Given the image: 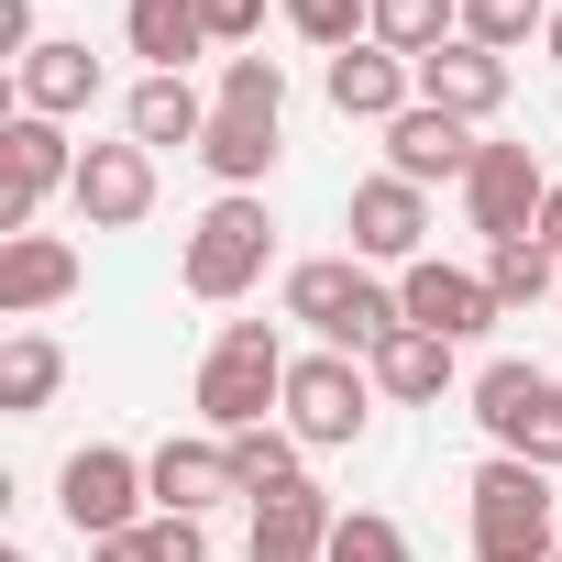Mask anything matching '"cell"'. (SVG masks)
<instances>
[{
  "label": "cell",
  "instance_id": "1",
  "mask_svg": "<svg viewBox=\"0 0 562 562\" xmlns=\"http://www.w3.org/2000/svg\"><path fill=\"white\" fill-rule=\"evenodd\" d=\"M288 321H310L331 353H375L386 331H408V310L375 288L364 265H342V254H321V265H299V276H288Z\"/></svg>",
  "mask_w": 562,
  "mask_h": 562
},
{
  "label": "cell",
  "instance_id": "33",
  "mask_svg": "<svg viewBox=\"0 0 562 562\" xmlns=\"http://www.w3.org/2000/svg\"><path fill=\"white\" fill-rule=\"evenodd\" d=\"M199 23H210V45H254L265 34V0H199Z\"/></svg>",
  "mask_w": 562,
  "mask_h": 562
},
{
  "label": "cell",
  "instance_id": "37",
  "mask_svg": "<svg viewBox=\"0 0 562 562\" xmlns=\"http://www.w3.org/2000/svg\"><path fill=\"white\" fill-rule=\"evenodd\" d=\"M0 562H23V551H0Z\"/></svg>",
  "mask_w": 562,
  "mask_h": 562
},
{
  "label": "cell",
  "instance_id": "29",
  "mask_svg": "<svg viewBox=\"0 0 562 562\" xmlns=\"http://www.w3.org/2000/svg\"><path fill=\"white\" fill-rule=\"evenodd\" d=\"M331 562H408V529L375 518V507H353V518L331 529Z\"/></svg>",
  "mask_w": 562,
  "mask_h": 562
},
{
  "label": "cell",
  "instance_id": "23",
  "mask_svg": "<svg viewBox=\"0 0 562 562\" xmlns=\"http://www.w3.org/2000/svg\"><path fill=\"white\" fill-rule=\"evenodd\" d=\"M375 386L386 397H441L452 386V342L441 331H386L375 342Z\"/></svg>",
  "mask_w": 562,
  "mask_h": 562
},
{
  "label": "cell",
  "instance_id": "21",
  "mask_svg": "<svg viewBox=\"0 0 562 562\" xmlns=\"http://www.w3.org/2000/svg\"><path fill=\"white\" fill-rule=\"evenodd\" d=\"M221 452H232V485H243L254 507L288 496V485H310V474H299V430H276V419H265V430H232Z\"/></svg>",
  "mask_w": 562,
  "mask_h": 562
},
{
  "label": "cell",
  "instance_id": "8",
  "mask_svg": "<svg viewBox=\"0 0 562 562\" xmlns=\"http://www.w3.org/2000/svg\"><path fill=\"white\" fill-rule=\"evenodd\" d=\"M540 166H529V144H485L474 155V177H463V210H474V232L485 243H518V232H540Z\"/></svg>",
  "mask_w": 562,
  "mask_h": 562
},
{
  "label": "cell",
  "instance_id": "2",
  "mask_svg": "<svg viewBox=\"0 0 562 562\" xmlns=\"http://www.w3.org/2000/svg\"><path fill=\"white\" fill-rule=\"evenodd\" d=\"M551 518H562V496L540 485V463H485L474 474V562H562L551 551Z\"/></svg>",
  "mask_w": 562,
  "mask_h": 562
},
{
  "label": "cell",
  "instance_id": "16",
  "mask_svg": "<svg viewBox=\"0 0 562 562\" xmlns=\"http://www.w3.org/2000/svg\"><path fill=\"white\" fill-rule=\"evenodd\" d=\"M331 496L321 485H288V496H265L254 507V562H331Z\"/></svg>",
  "mask_w": 562,
  "mask_h": 562
},
{
  "label": "cell",
  "instance_id": "31",
  "mask_svg": "<svg viewBox=\"0 0 562 562\" xmlns=\"http://www.w3.org/2000/svg\"><path fill=\"white\" fill-rule=\"evenodd\" d=\"M529 23H540V0H463V45H496L507 56Z\"/></svg>",
  "mask_w": 562,
  "mask_h": 562
},
{
  "label": "cell",
  "instance_id": "25",
  "mask_svg": "<svg viewBox=\"0 0 562 562\" xmlns=\"http://www.w3.org/2000/svg\"><path fill=\"white\" fill-rule=\"evenodd\" d=\"M56 375H67V353H56L45 331H12V342H0V408H12V419H34V408L56 397Z\"/></svg>",
  "mask_w": 562,
  "mask_h": 562
},
{
  "label": "cell",
  "instance_id": "11",
  "mask_svg": "<svg viewBox=\"0 0 562 562\" xmlns=\"http://www.w3.org/2000/svg\"><path fill=\"white\" fill-rule=\"evenodd\" d=\"M155 210V155L144 144H89L78 155V221L89 232H133Z\"/></svg>",
  "mask_w": 562,
  "mask_h": 562
},
{
  "label": "cell",
  "instance_id": "7",
  "mask_svg": "<svg viewBox=\"0 0 562 562\" xmlns=\"http://www.w3.org/2000/svg\"><path fill=\"white\" fill-rule=\"evenodd\" d=\"M133 496H155V485H144V463L111 452V441L67 452V474H56V507H67L78 540H122V529H133Z\"/></svg>",
  "mask_w": 562,
  "mask_h": 562
},
{
  "label": "cell",
  "instance_id": "15",
  "mask_svg": "<svg viewBox=\"0 0 562 562\" xmlns=\"http://www.w3.org/2000/svg\"><path fill=\"white\" fill-rule=\"evenodd\" d=\"M419 232H430V199H419L408 177H364V188H353V254L419 265Z\"/></svg>",
  "mask_w": 562,
  "mask_h": 562
},
{
  "label": "cell",
  "instance_id": "14",
  "mask_svg": "<svg viewBox=\"0 0 562 562\" xmlns=\"http://www.w3.org/2000/svg\"><path fill=\"white\" fill-rule=\"evenodd\" d=\"M408 89H419V67H408L397 45H342V56H331V111H342V122H397Z\"/></svg>",
  "mask_w": 562,
  "mask_h": 562
},
{
  "label": "cell",
  "instance_id": "20",
  "mask_svg": "<svg viewBox=\"0 0 562 562\" xmlns=\"http://www.w3.org/2000/svg\"><path fill=\"white\" fill-rule=\"evenodd\" d=\"M89 100H100V56L89 45H34L23 56V111L56 122V111H89Z\"/></svg>",
  "mask_w": 562,
  "mask_h": 562
},
{
  "label": "cell",
  "instance_id": "4",
  "mask_svg": "<svg viewBox=\"0 0 562 562\" xmlns=\"http://www.w3.org/2000/svg\"><path fill=\"white\" fill-rule=\"evenodd\" d=\"M474 419L507 463H562V375L540 364H485L474 375Z\"/></svg>",
  "mask_w": 562,
  "mask_h": 562
},
{
  "label": "cell",
  "instance_id": "19",
  "mask_svg": "<svg viewBox=\"0 0 562 562\" xmlns=\"http://www.w3.org/2000/svg\"><path fill=\"white\" fill-rule=\"evenodd\" d=\"M122 34H133V56H155V78H188V56L210 45L199 0H122Z\"/></svg>",
  "mask_w": 562,
  "mask_h": 562
},
{
  "label": "cell",
  "instance_id": "10",
  "mask_svg": "<svg viewBox=\"0 0 562 562\" xmlns=\"http://www.w3.org/2000/svg\"><path fill=\"white\" fill-rule=\"evenodd\" d=\"M474 122H452V111H430V100H408L397 122H386V177H408V188H430V177H474Z\"/></svg>",
  "mask_w": 562,
  "mask_h": 562
},
{
  "label": "cell",
  "instance_id": "13",
  "mask_svg": "<svg viewBox=\"0 0 562 562\" xmlns=\"http://www.w3.org/2000/svg\"><path fill=\"white\" fill-rule=\"evenodd\" d=\"M419 100L452 111V122H485V111L507 100V56H496V45H430V56H419Z\"/></svg>",
  "mask_w": 562,
  "mask_h": 562
},
{
  "label": "cell",
  "instance_id": "28",
  "mask_svg": "<svg viewBox=\"0 0 562 562\" xmlns=\"http://www.w3.org/2000/svg\"><path fill=\"white\" fill-rule=\"evenodd\" d=\"M221 111L276 122V111H288V67H276V56H232V67H221Z\"/></svg>",
  "mask_w": 562,
  "mask_h": 562
},
{
  "label": "cell",
  "instance_id": "30",
  "mask_svg": "<svg viewBox=\"0 0 562 562\" xmlns=\"http://www.w3.org/2000/svg\"><path fill=\"white\" fill-rule=\"evenodd\" d=\"M288 23H299L310 45H331V56H342V45H353V23H375V0H288Z\"/></svg>",
  "mask_w": 562,
  "mask_h": 562
},
{
  "label": "cell",
  "instance_id": "17",
  "mask_svg": "<svg viewBox=\"0 0 562 562\" xmlns=\"http://www.w3.org/2000/svg\"><path fill=\"white\" fill-rule=\"evenodd\" d=\"M67 288H78V254H67L56 232H12V243H0V310H12V321L56 310Z\"/></svg>",
  "mask_w": 562,
  "mask_h": 562
},
{
  "label": "cell",
  "instance_id": "32",
  "mask_svg": "<svg viewBox=\"0 0 562 562\" xmlns=\"http://www.w3.org/2000/svg\"><path fill=\"white\" fill-rule=\"evenodd\" d=\"M133 540H144V562H210V529L199 518H144Z\"/></svg>",
  "mask_w": 562,
  "mask_h": 562
},
{
  "label": "cell",
  "instance_id": "22",
  "mask_svg": "<svg viewBox=\"0 0 562 562\" xmlns=\"http://www.w3.org/2000/svg\"><path fill=\"white\" fill-rule=\"evenodd\" d=\"M122 122H133V144H144V155H155V144H199V133H210V111H199V89H188V78H144Z\"/></svg>",
  "mask_w": 562,
  "mask_h": 562
},
{
  "label": "cell",
  "instance_id": "35",
  "mask_svg": "<svg viewBox=\"0 0 562 562\" xmlns=\"http://www.w3.org/2000/svg\"><path fill=\"white\" fill-rule=\"evenodd\" d=\"M540 243H551V265H562V188L540 199Z\"/></svg>",
  "mask_w": 562,
  "mask_h": 562
},
{
  "label": "cell",
  "instance_id": "9",
  "mask_svg": "<svg viewBox=\"0 0 562 562\" xmlns=\"http://www.w3.org/2000/svg\"><path fill=\"white\" fill-rule=\"evenodd\" d=\"M0 144H12V188H0V232H34V210H45L56 188H78V155H67V133H56L45 111H23V122L0 133Z\"/></svg>",
  "mask_w": 562,
  "mask_h": 562
},
{
  "label": "cell",
  "instance_id": "3",
  "mask_svg": "<svg viewBox=\"0 0 562 562\" xmlns=\"http://www.w3.org/2000/svg\"><path fill=\"white\" fill-rule=\"evenodd\" d=\"M265 397H288L276 321H232V331L210 342V364H199V408H210V430L232 441V430H265Z\"/></svg>",
  "mask_w": 562,
  "mask_h": 562
},
{
  "label": "cell",
  "instance_id": "27",
  "mask_svg": "<svg viewBox=\"0 0 562 562\" xmlns=\"http://www.w3.org/2000/svg\"><path fill=\"white\" fill-rule=\"evenodd\" d=\"M452 12H463V0H375V45H397V56L419 67V56L441 45V23H452Z\"/></svg>",
  "mask_w": 562,
  "mask_h": 562
},
{
  "label": "cell",
  "instance_id": "34",
  "mask_svg": "<svg viewBox=\"0 0 562 562\" xmlns=\"http://www.w3.org/2000/svg\"><path fill=\"white\" fill-rule=\"evenodd\" d=\"M0 56H34V0H0Z\"/></svg>",
  "mask_w": 562,
  "mask_h": 562
},
{
  "label": "cell",
  "instance_id": "12",
  "mask_svg": "<svg viewBox=\"0 0 562 562\" xmlns=\"http://www.w3.org/2000/svg\"><path fill=\"white\" fill-rule=\"evenodd\" d=\"M397 310H408V331H441V342H474V331L496 321V288H485V276H463V265H408V288H397Z\"/></svg>",
  "mask_w": 562,
  "mask_h": 562
},
{
  "label": "cell",
  "instance_id": "26",
  "mask_svg": "<svg viewBox=\"0 0 562 562\" xmlns=\"http://www.w3.org/2000/svg\"><path fill=\"white\" fill-rule=\"evenodd\" d=\"M485 288H496V310H529V299H551V243H540V232H518V243H485Z\"/></svg>",
  "mask_w": 562,
  "mask_h": 562
},
{
  "label": "cell",
  "instance_id": "6",
  "mask_svg": "<svg viewBox=\"0 0 562 562\" xmlns=\"http://www.w3.org/2000/svg\"><path fill=\"white\" fill-rule=\"evenodd\" d=\"M364 419H375V386H364L342 353H310V364H288V430H299L310 452H342V441H364Z\"/></svg>",
  "mask_w": 562,
  "mask_h": 562
},
{
  "label": "cell",
  "instance_id": "5",
  "mask_svg": "<svg viewBox=\"0 0 562 562\" xmlns=\"http://www.w3.org/2000/svg\"><path fill=\"white\" fill-rule=\"evenodd\" d=\"M265 243H276V221H265V199H210V221L188 232V299H243L254 276H265Z\"/></svg>",
  "mask_w": 562,
  "mask_h": 562
},
{
  "label": "cell",
  "instance_id": "18",
  "mask_svg": "<svg viewBox=\"0 0 562 562\" xmlns=\"http://www.w3.org/2000/svg\"><path fill=\"white\" fill-rule=\"evenodd\" d=\"M144 485L166 496V518H199V507L243 496V485H232V452H221V441H166V452L144 463Z\"/></svg>",
  "mask_w": 562,
  "mask_h": 562
},
{
  "label": "cell",
  "instance_id": "36",
  "mask_svg": "<svg viewBox=\"0 0 562 562\" xmlns=\"http://www.w3.org/2000/svg\"><path fill=\"white\" fill-rule=\"evenodd\" d=\"M551 67H562V12H551Z\"/></svg>",
  "mask_w": 562,
  "mask_h": 562
},
{
  "label": "cell",
  "instance_id": "24",
  "mask_svg": "<svg viewBox=\"0 0 562 562\" xmlns=\"http://www.w3.org/2000/svg\"><path fill=\"white\" fill-rule=\"evenodd\" d=\"M199 155H210V177H221V188H254V177L276 166V122H243V111H210Z\"/></svg>",
  "mask_w": 562,
  "mask_h": 562
}]
</instances>
